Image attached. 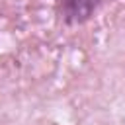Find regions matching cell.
<instances>
[{"mask_svg":"<svg viewBox=\"0 0 125 125\" xmlns=\"http://www.w3.org/2000/svg\"><path fill=\"white\" fill-rule=\"evenodd\" d=\"M66 23H84L104 0H55Z\"/></svg>","mask_w":125,"mask_h":125,"instance_id":"6da1fadb","label":"cell"}]
</instances>
